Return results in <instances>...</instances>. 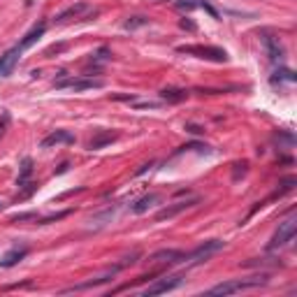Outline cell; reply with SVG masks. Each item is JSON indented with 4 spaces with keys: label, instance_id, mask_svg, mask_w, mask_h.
Here are the masks:
<instances>
[{
    "label": "cell",
    "instance_id": "4",
    "mask_svg": "<svg viewBox=\"0 0 297 297\" xmlns=\"http://www.w3.org/2000/svg\"><path fill=\"white\" fill-rule=\"evenodd\" d=\"M56 89H68V91H91V89H102V79H89V77H61L53 82Z\"/></svg>",
    "mask_w": 297,
    "mask_h": 297
},
{
    "label": "cell",
    "instance_id": "20",
    "mask_svg": "<svg viewBox=\"0 0 297 297\" xmlns=\"http://www.w3.org/2000/svg\"><path fill=\"white\" fill-rule=\"evenodd\" d=\"M146 23H149V19H146V16H130V19L123 23V28H125V31H135V28L146 26Z\"/></svg>",
    "mask_w": 297,
    "mask_h": 297
},
{
    "label": "cell",
    "instance_id": "15",
    "mask_svg": "<svg viewBox=\"0 0 297 297\" xmlns=\"http://www.w3.org/2000/svg\"><path fill=\"white\" fill-rule=\"evenodd\" d=\"M262 42H265V47H267V56H269L272 63H277L283 58V47H281V42L277 40V37H272V35H265L262 37Z\"/></svg>",
    "mask_w": 297,
    "mask_h": 297
},
{
    "label": "cell",
    "instance_id": "24",
    "mask_svg": "<svg viewBox=\"0 0 297 297\" xmlns=\"http://www.w3.org/2000/svg\"><path fill=\"white\" fill-rule=\"evenodd\" d=\"M181 26H183V28H188V31H195V26L191 23V21H181Z\"/></svg>",
    "mask_w": 297,
    "mask_h": 297
},
{
    "label": "cell",
    "instance_id": "10",
    "mask_svg": "<svg viewBox=\"0 0 297 297\" xmlns=\"http://www.w3.org/2000/svg\"><path fill=\"white\" fill-rule=\"evenodd\" d=\"M195 204H198V198L186 200V202H174V204H170V207L160 209L156 214V221H170V219H174V216H179L181 211H186V209L195 207Z\"/></svg>",
    "mask_w": 297,
    "mask_h": 297
},
{
    "label": "cell",
    "instance_id": "3",
    "mask_svg": "<svg viewBox=\"0 0 297 297\" xmlns=\"http://www.w3.org/2000/svg\"><path fill=\"white\" fill-rule=\"evenodd\" d=\"M223 246H225V241H221V239H209V241H204V244H200L198 249H193L191 253H186V256H183V262H186L188 267L202 265V262L209 260V258L214 256V253H219Z\"/></svg>",
    "mask_w": 297,
    "mask_h": 297
},
{
    "label": "cell",
    "instance_id": "19",
    "mask_svg": "<svg viewBox=\"0 0 297 297\" xmlns=\"http://www.w3.org/2000/svg\"><path fill=\"white\" fill-rule=\"evenodd\" d=\"M33 174V160L31 158H23V163H21V172H19V179H16V186L23 188L28 183V179H31Z\"/></svg>",
    "mask_w": 297,
    "mask_h": 297
},
{
    "label": "cell",
    "instance_id": "16",
    "mask_svg": "<svg viewBox=\"0 0 297 297\" xmlns=\"http://www.w3.org/2000/svg\"><path fill=\"white\" fill-rule=\"evenodd\" d=\"M158 200H160V195H156V193H149V195H144V198H140L132 204V214H144V211H149Z\"/></svg>",
    "mask_w": 297,
    "mask_h": 297
},
{
    "label": "cell",
    "instance_id": "12",
    "mask_svg": "<svg viewBox=\"0 0 297 297\" xmlns=\"http://www.w3.org/2000/svg\"><path fill=\"white\" fill-rule=\"evenodd\" d=\"M121 269V265H116V267H112V269H107L102 274V277H98V279H93V281H84V283H77V286H72V288H68V290H63V292H74V290H86V288H95V286H102V283H107V281H112L114 279V274Z\"/></svg>",
    "mask_w": 297,
    "mask_h": 297
},
{
    "label": "cell",
    "instance_id": "5",
    "mask_svg": "<svg viewBox=\"0 0 297 297\" xmlns=\"http://www.w3.org/2000/svg\"><path fill=\"white\" fill-rule=\"evenodd\" d=\"M179 53H191V56L204 58V61H214V63H225L228 61V53L225 49L219 47H202V44H188V47H179Z\"/></svg>",
    "mask_w": 297,
    "mask_h": 297
},
{
    "label": "cell",
    "instance_id": "6",
    "mask_svg": "<svg viewBox=\"0 0 297 297\" xmlns=\"http://www.w3.org/2000/svg\"><path fill=\"white\" fill-rule=\"evenodd\" d=\"M183 283V274H172V277H163V279H156L149 288L142 290L144 297H153V295H163V292H170L174 288H179Z\"/></svg>",
    "mask_w": 297,
    "mask_h": 297
},
{
    "label": "cell",
    "instance_id": "1",
    "mask_svg": "<svg viewBox=\"0 0 297 297\" xmlns=\"http://www.w3.org/2000/svg\"><path fill=\"white\" fill-rule=\"evenodd\" d=\"M267 277H251V279H232V281H223L209 290V295H232V292L251 290V288L265 286Z\"/></svg>",
    "mask_w": 297,
    "mask_h": 297
},
{
    "label": "cell",
    "instance_id": "18",
    "mask_svg": "<svg viewBox=\"0 0 297 297\" xmlns=\"http://www.w3.org/2000/svg\"><path fill=\"white\" fill-rule=\"evenodd\" d=\"M158 95H160V100H165V102H181V100L188 98V91H183V89H163Z\"/></svg>",
    "mask_w": 297,
    "mask_h": 297
},
{
    "label": "cell",
    "instance_id": "25",
    "mask_svg": "<svg viewBox=\"0 0 297 297\" xmlns=\"http://www.w3.org/2000/svg\"><path fill=\"white\" fill-rule=\"evenodd\" d=\"M0 209H3V202H0Z\"/></svg>",
    "mask_w": 297,
    "mask_h": 297
},
{
    "label": "cell",
    "instance_id": "11",
    "mask_svg": "<svg viewBox=\"0 0 297 297\" xmlns=\"http://www.w3.org/2000/svg\"><path fill=\"white\" fill-rule=\"evenodd\" d=\"M58 144H74V135L68 130H53L42 140L40 146L42 149H51V146H58Z\"/></svg>",
    "mask_w": 297,
    "mask_h": 297
},
{
    "label": "cell",
    "instance_id": "2",
    "mask_svg": "<svg viewBox=\"0 0 297 297\" xmlns=\"http://www.w3.org/2000/svg\"><path fill=\"white\" fill-rule=\"evenodd\" d=\"M295 235H297V219L295 216H288L286 221L279 223L274 237H272L269 244H267V251H279V249H283V246H288L295 239Z\"/></svg>",
    "mask_w": 297,
    "mask_h": 297
},
{
    "label": "cell",
    "instance_id": "23",
    "mask_svg": "<svg viewBox=\"0 0 297 297\" xmlns=\"http://www.w3.org/2000/svg\"><path fill=\"white\" fill-rule=\"evenodd\" d=\"M186 130L188 132H195V135H202V128H200V125H195V123H186Z\"/></svg>",
    "mask_w": 297,
    "mask_h": 297
},
{
    "label": "cell",
    "instance_id": "14",
    "mask_svg": "<svg viewBox=\"0 0 297 297\" xmlns=\"http://www.w3.org/2000/svg\"><path fill=\"white\" fill-rule=\"evenodd\" d=\"M26 256H28V249H26V246H21V249H19V246H16V249L7 251L5 256L0 258V267H5V269H7V267H14L16 262H21V260H23V258H26Z\"/></svg>",
    "mask_w": 297,
    "mask_h": 297
},
{
    "label": "cell",
    "instance_id": "7",
    "mask_svg": "<svg viewBox=\"0 0 297 297\" xmlns=\"http://www.w3.org/2000/svg\"><path fill=\"white\" fill-rule=\"evenodd\" d=\"M183 251L179 249H163V251H156L149 256V262L153 265H177V262H183Z\"/></svg>",
    "mask_w": 297,
    "mask_h": 297
},
{
    "label": "cell",
    "instance_id": "21",
    "mask_svg": "<svg viewBox=\"0 0 297 297\" xmlns=\"http://www.w3.org/2000/svg\"><path fill=\"white\" fill-rule=\"evenodd\" d=\"M281 79H286V82H295V74L290 72V70H281V72H274V77H272V82L277 84V82H281Z\"/></svg>",
    "mask_w": 297,
    "mask_h": 297
},
{
    "label": "cell",
    "instance_id": "13",
    "mask_svg": "<svg viewBox=\"0 0 297 297\" xmlns=\"http://www.w3.org/2000/svg\"><path fill=\"white\" fill-rule=\"evenodd\" d=\"M44 31H47V23H44V21H40V23H35V26H33L31 31L26 33V35H23V40L19 42V49H21V51H26L28 47H33V44H35V42L40 40L42 35H44Z\"/></svg>",
    "mask_w": 297,
    "mask_h": 297
},
{
    "label": "cell",
    "instance_id": "8",
    "mask_svg": "<svg viewBox=\"0 0 297 297\" xmlns=\"http://www.w3.org/2000/svg\"><path fill=\"white\" fill-rule=\"evenodd\" d=\"M91 12V5L89 3H74V5H70V7H65V10L61 12V14L56 16V23H65V21H70V19H86V14Z\"/></svg>",
    "mask_w": 297,
    "mask_h": 297
},
{
    "label": "cell",
    "instance_id": "17",
    "mask_svg": "<svg viewBox=\"0 0 297 297\" xmlns=\"http://www.w3.org/2000/svg\"><path fill=\"white\" fill-rule=\"evenodd\" d=\"M114 140H116L114 132H98V135L89 142V149H91V151H98V149H102V146L112 144Z\"/></svg>",
    "mask_w": 297,
    "mask_h": 297
},
{
    "label": "cell",
    "instance_id": "22",
    "mask_svg": "<svg viewBox=\"0 0 297 297\" xmlns=\"http://www.w3.org/2000/svg\"><path fill=\"white\" fill-rule=\"evenodd\" d=\"M37 221V214L35 211H28V214H19V216H14V219H12V223H21V221Z\"/></svg>",
    "mask_w": 297,
    "mask_h": 297
},
{
    "label": "cell",
    "instance_id": "9",
    "mask_svg": "<svg viewBox=\"0 0 297 297\" xmlns=\"http://www.w3.org/2000/svg\"><path fill=\"white\" fill-rule=\"evenodd\" d=\"M21 53H23V51H21L19 44H16V47H12L10 51H5L3 56H0V77H10V74L14 72Z\"/></svg>",
    "mask_w": 297,
    "mask_h": 297
}]
</instances>
